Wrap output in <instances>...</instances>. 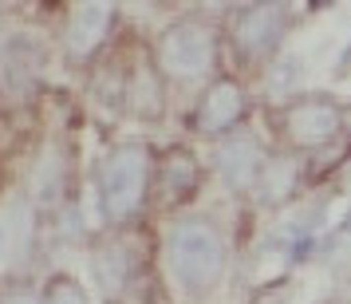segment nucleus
<instances>
[{
  "label": "nucleus",
  "instance_id": "nucleus-17",
  "mask_svg": "<svg viewBox=\"0 0 351 304\" xmlns=\"http://www.w3.org/2000/svg\"><path fill=\"white\" fill-rule=\"evenodd\" d=\"M300 83V60H288L285 67H276V75H272V91H292Z\"/></svg>",
  "mask_w": 351,
  "mask_h": 304
},
{
  "label": "nucleus",
  "instance_id": "nucleus-19",
  "mask_svg": "<svg viewBox=\"0 0 351 304\" xmlns=\"http://www.w3.org/2000/svg\"><path fill=\"white\" fill-rule=\"evenodd\" d=\"M343 229H348V233H351V209H348V222H343Z\"/></svg>",
  "mask_w": 351,
  "mask_h": 304
},
{
  "label": "nucleus",
  "instance_id": "nucleus-16",
  "mask_svg": "<svg viewBox=\"0 0 351 304\" xmlns=\"http://www.w3.org/2000/svg\"><path fill=\"white\" fill-rule=\"evenodd\" d=\"M162 182L170 186L174 194H190L193 182H197V170H193V162L186 154H178V159L166 162V170H162Z\"/></svg>",
  "mask_w": 351,
  "mask_h": 304
},
{
  "label": "nucleus",
  "instance_id": "nucleus-13",
  "mask_svg": "<svg viewBox=\"0 0 351 304\" xmlns=\"http://www.w3.org/2000/svg\"><path fill=\"white\" fill-rule=\"evenodd\" d=\"M95 281L103 285V292H119V288L127 285V277H130V257L123 245H103L95 253Z\"/></svg>",
  "mask_w": 351,
  "mask_h": 304
},
{
  "label": "nucleus",
  "instance_id": "nucleus-3",
  "mask_svg": "<svg viewBox=\"0 0 351 304\" xmlns=\"http://www.w3.org/2000/svg\"><path fill=\"white\" fill-rule=\"evenodd\" d=\"M213 60H217V40L197 20H182L158 40V64L174 80H202L213 71Z\"/></svg>",
  "mask_w": 351,
  "mask_h": 304
},
{
  "label": "nucleus",
  "instance_id": "nucleus-8",
  "mask_svg": "<svg viewBox=\"0 0 351 304\" xmlns=\"http://www.w3.org/2000/svg\"><path fill=\"white\" fill-rule=\"evenodd\" d=\"M241 115H245V95H241V87L233 80H217L206 95H202L193 123H197L202 135H221V130L237 127Z\"/></svg>",
  "mask_w": 351,
  "mask_h": 304
},
{
  "label": "nucleus",
  "instance_id": "nucleus-9",
  "mask_svg": "<svg viewBox=\"0 0 351 304\" xmlns=\"http://www.w3.org/2000/svg\"><path fill=\"white\" fill-rule=\"evenodd\" d=\"M265 150H261V143L256 139H249V135H237V139H229V143L217 150V166H221L225 182L233 186V190H249V186H256V178H261V170H265Z\"/></svg>",
  "mask_w": 351,
  "mask_h": 304
},
{
  "label": "nucleus",
  "instance_id": "nucleus-5",
  "mask_svg": "<svg viewBox=\"0 0 351 304\" xmlns=\"http://www.w3.org/2000/svg\"><path fill=\"white\" fill-rule=\"evenodd\" d=\"M288 28V8L285 4H256V8H245L233 24V36L245 56H269L280 36Z\"/></svg>",
  "mask_w": 351,
  "mask_h": 304
},
{
  "label": "nucleus",
  "instance_id": "nucleus-4",
  "mask_svg": "<svg viewBox=\"0 0 351 304\" xmlns=\"http://www.w3.org/2000/svg\"><path fill=\"white\" fill-rule=\"evenodd\" d=\"M343 115L332 99L324 95H304L292 99L285 111V135L292 139V146H324L339 135Z\"/></svg>",
  "mask_w": 351,
  "mask_h": 304
},
{
  "label": "nucleus",
  "instance_id": "nucleus-6",
  "mask_svg": "<svg viewBox=\"0 0 351 304\" xmlns=\"http://www.w3.org/2000/svg\"><path fill=\"white\" fill-rule=\"evenodd\" d=\"M40 64H44V56L28 36L0 40V91L16 99L32 95L36 80H40Z\"/></svg>",
  "mask_w": 351,
  "mask_h": 304
},
{
  "label": "nucleus",
  "instance_id": "nucleus-14",
  "mask_svg": "<svg viewBox=\"0 0 351 304\" xmlns=\"http://www.w3.org/2000/svg\"><path fill=\"white\" fill-rule=\"evenodd\" d=\"M67 186V162L56 154V150H48L44 159L36 162V174H32V194L36 202H56L60 194H64Z\"/></svg>",
  "mask_w": 351,
  "mask_h": 304
},
{
  "label": "nucleus",
  "instance_id": "nucleus-11",
  "mask_svg": "<svg viewBox=\"0 0 351 304\" xmlns=\"http://www.w3.org/2000/svg\"><path fill=\"white\" fill-rule=\"evenodd\" d=\"M127 107L134 115H143V119L162 115V83H158V71H154V67H138V71H130Z\"/></svg>",
  "mask_w": 351,
  "mask_h": 304
},
{
  "label": "nucleus",
  "instance_id": "nucleus-10",
  "mask_svg": "<svg viewBox=\"0 0 351 304\" xmlns=\"http://www.w3.org/2000/svg\"><path fill=\"white\" fill-rule=\"evenodd\" d=\"M107 24H111V8H107V4H80V8H71V16H67V32H64L67 56L87 60V56L103 44Z\"/></svg>",
  "mask_w": 351,
  "mask_h": 304
},
{
  "label": "nucleus",
  "instance_id": "nucleus-12",
  "mask_svg": "<svg viewBox=\"0 0 351 304\" xmlns=\"http://www.w3.org/2000/svg\"><path fill=\"white\" fill-rule=\"evenodd\" d=\"M292 186H296V162L292 159H269L265 162V170H261V178H256L261 202H269V206L285 202Z\"/></svg>",
  "mask_w": 351,
  "mask_h": 304
},
{
  "label": "nucleus",
  "instance_id": "nucleus-7",
  "mask_svg": "<svg viewBox=\"0 0 351 304\" xmlns=\"http://www.w3.org/2000/svg\"><path fill=\"white\" fill-rule=\"evenodd\" d=\"M36 237V213L28 198H12L0 209V269H16L24 257L32 253Z\"/></svg>",
  "mask_w": 351,
  "mask_h": 304
},
{
  "label": "nucleus",
  "instance_id": "nucleus-2",
  "mask_svg": "<svg viewBox=\"0 0 351 304\" xmlns=\"http://www.w3.org/2000/svg\"><path fill=\"white\" fill-rule=\"evenodd\" d=\"M146 178H150V154L143 143H123L103 159L99 170V202L111 222H127L146 198Z\"/></svg>",
  "mask_w": 351,
  "mask_h": 304
},
{
  "label": "nucleus",
  "instance_id": "nucleus-15",
  "mask_svg": "<svg viewBox=\"0 0 351 304\" xmlns=\"http://www.w3.org/2000/svg\"><path fill=\"white\" fill-rule=\"evenodd\" d=\"M44 304H91V296H87V288L75 277L56 272L48 281V288H44Z\"/></svg>",
  "mask_w": 351,
  "mask_h": 304
},
{
  "label": "nucleus",
  "instance_id": "nucleus-1",
  "mask_svg": "<svg viewBox=\"0 0 351 304\" xmlns=\"http://www.w3.org/2000/svg\"><path fill=\"white\" fill-rule=\"evenodd\" d=\"M166 253H170V269L182 281V288L190 296H206L217 288L229 261L225 237L217 233V225H209L206 218H186L170 229L166 241Z\"/></svg>",
  "mask_w": 351,
  "mask_h": 304
},
{
  "label": "nucleus",
  "instance_id": "nucleus-18",
  "mask_svg": "<svg viewBox=\"0 0 351 304\" xmlns=\"http://www.w3.org/2000/svg\"><path fill=\"white\" fill-rule=\"evenodd\" d=\"M0 304H44V296H36L32 288H12L0 296Z\"/></svg>",
  "mask_w": 351,
  "mask_h": 304
}]
</instances>
